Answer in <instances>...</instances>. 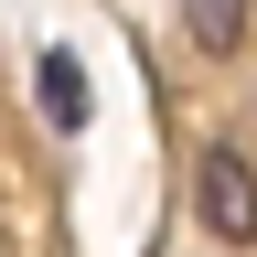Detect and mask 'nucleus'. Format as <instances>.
Returning a JSON list of instances; mask_svg holds the SVG:
<instances>
[{"mask_svg": "<svg viewBox=\"0 0 257 257\" xmlns=\"http://www.w3.org/2000/svg\"><path fill=\"white\" fill-rule=\"evenodd\" d=\"M32 86H43V118H54V128H86V64L64 54V43L32 64Z\"/></svg>", "mask_w": 257, "mask_h": 257, "instance_id": "nucleus-2", "label": "nucleus"}, {"mask_svg": "<svg viewBox=\"0 0 257 257\" xmlns=\"http://www.w3.org/2000/svg\"><path fill=\"white\" fill-rule=\"evenodd\" d=\"M182 43L193 54H236L246 43V0H182Z\"/></svg>", "mask_w": 257, "mask_h": 257, "instance_id": "nucleus-3", "label": "nucleus"}, {"mask_svg": "<svg viewBox=\"0 0 257 257\" xmlns=\"http://www.w3.org/2000/svg\"><path fill=\"white\" fill-rule=\"evenodd\" d=\"M193 214H204V236L257 246V172L236 150H204V161H193Z\"/></svg>", "mask_w": 257, "mask_h": 257, "instance_id": "nucleus-1", "label": "nucleus"}]
</instances>
